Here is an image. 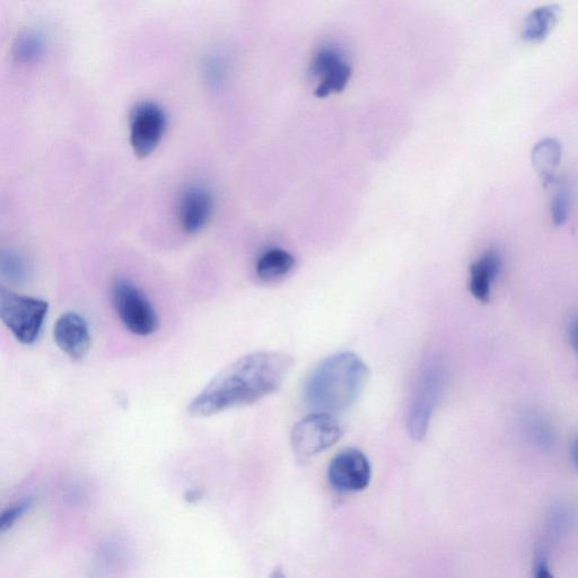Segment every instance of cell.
<instances>
[{"label":"cell","instance_id":"6da1fadb","mask_svg":"<svg viewBox=\"0 0 578 578\" xmlns=\"http://www.w3.org/2000/svg\"><path fill=\"white\" fill-rule=\"evenodd\" d=\"M294 364V358L283 352L242 356L226 366L191 400L188 414L206 418L256 404L282 388Z\"/></svg>","mask_w":578,"mask_h":578},{"label":"cell","instance_id":"7a4b0ae2","mask_svg":"<svg viewBox=\"0 0 578 578\" xmlns=\"http://www.w3.org/2000/svg\"><path fill=\"white\" fill-rule=\"evenodd\" d=\"M369 374V367L355 353L329 356L315 367L306 382V404L313 413H345L361 396Z\"/></svg>","mask_w":578,"mask_h":578},{"label":"cell","instance_id":"3957f363","mask_svg":"<svg viewBox=\"0 0 578 578\" xmlns=\"http://www.w3.org/2000/svg\"><path fill=\"white\" fill-rule=\"evenodd\" d=\"M49 311L46 301L0 289V318L23 345H32L41 335Z\"/></svg>","mask_w":578,"mask_h":578},{"label":"cell","instance_id":"277c9868","mask_svg":"<svg viewBox=\"0 0 578 578\" xmlns=\"http://www.w3.org/2000/svg\"><path fill=\"white\" fill-rule=\"evenodd\" d=\"M446 378L448 371L437 359L428 363L419 375L408 411L407 428L411 439H425L432 415L443 394Z\"/></svg>","mask_w":578,"mask_h":578},{"label":"cell","instance_id":"5b68a950","mask_svg":"<svg viewBox=\"0 0 578 578\" xmlns=\"http://www.w3.org/2000/svg\"><path fill=\"white\" fill-rule=\"evenodd\" d=\"M344 435L337 418L328 414L312 413L293 427L291 444L297 461H310L336 445Z\"/></svg>","mask_w":578,"mask_h":578},{"label":"cell","instance_id":"8992f818","mask_svg":"<svg viewBox=\"0 0 578 578\" xmlns=\"http://www.w3.org/2000/svg\"><path fill=\"white\" fill-rule=\"evenodd\" d=\"M112 302L122 324L139 337H148L160 327L159 315L147 296L128 279H119L112 288Z\"/></svg>","mask_w":578,"mask_h":578},{"label":"cell","instance_id":"52a82bcc","mask_svg":"<svg viewBox=\"0 0 578 578\" xmlns=\"http://www.w3.org/2000/svg\"><path fill=\"white\" fill-rule=\"evenodd\" d=\"M371 479V463L366 455L357 449L341 451L329 464V484L339 493H361L369 487Z\"/></svg>","mask_w":578,"mask_h":578},{"label":"cell","instance_id":"ba28073f","mask_svg":"<svg viewBox=\"0 0 578 578\" xmlns=\"http://www.w3.org/2000/svg\"><path fill=\"white\" fill-rule=\"evenodd\" d=\"M166 128V116L160 105L143 102L131 112L130 144L138 156L152 154L160 145Z\"/></svg>","mask_w":578,"mask_h":578},{"label":"cell","instance_id":"9c48e42d","mask_svg":"<svg viewBox=\"0 0 578 578\" xmlns=\"http://www.w3.org/2000/svg\"><path fill=\"white\" fill-rule=\"evenodd\" d=\"M312 74L320 78L315 90L318 98H326L329 94L339 93L346 89L352 77V68L334 49H323L312 60Z\"/></svg>","mask_w":578,"mask_h":578},{"label":"cell","instance_id":"30bf717a","mask_svg":"<svg viewBox=\"0 0 578 578\" xmlns=\"http://www.w3.org/2000/svg\"><path fill=\"white\" fill-rule=\"evenodd\" d=\"M54 339L61 352L69 358L80 361L91 348L89 324L76 312H67L57 320Z\"/></svg>","mask_w":578,"mask_h":578},{"label":"cell","instance_id":"8fae6325","mask_svg":"<svg viewBox=\"0 0 578 578\" xmlns=\"http://www.w3.org/2000/svg\"><path fill=\"white\" fill-rule=\"evenodd\" d=\"M213 207V197L206 188L194 186L183 192L178 209L182 230L188 234L203 230L212 216Z\"/></svg>","mask_w":578,"mask_h":578},{"label":"cell","instance_id":"7c38bea8","mask_svg":"<svg viewBox=\"0 0 578 578\" xmlns=\"http://www.w3.org/2000/svg\"><path fill=\"white\" fill-rule=\"evenodd\" d=\"M503 259L493 249L483 253L470 267L469 289L472 296L480 303H488L492 296L493 286L501 274Z\"/></svg>","mask_w":578,"mask_h":578},{"label":"cell","instance_id":"4fadbf2b","mask_svg":"<svg viewBox=\"0 0 578 578\" xmlns=\"http://www.w3.org/2000/svg\"><path fill=\"white\" fill-rule=\"evenodd\" d=\"M295 267V258L283 249H270L257 262V275L265 283H275Z\"/></svg>","mask_w":578,"mask_h":578},{"label":"cell","instance_id":"5bb4252c","mask_svg":"<svg viewBox=\"0 0 578 578\" xmlns=\"http://www.w3.org/2000/svg\"><path fill=\"white\" fill-rule=\"evenodd\" d=\"M559 7L544 5L534 8L524 21L522 37L527 41L544 40L558 21Z\"/></svg>","mask_w":578,"mask_h":578},{"label":"cell","instance_id":"9a60e30c","mask_svg":"<svg viewBox=\"0 0 578 578\" xmlns=\"http://www.w3.org/2000/svg\"><path fill=\"white\" fill-rule=\"evenodd\" d=\"M563 148L557 139L547 137L541 139L532 150V164L545 180L554 178L560 162H562Z\"/></svg>","mask_w":578,"mask_h":578},{"label":"cell","instance_id":"2e32d148","mask_svg":"<svg viewBox=\"0 0 578 578\" xmlns=\"http://www.w3.org/2000/svg\"><path fill=\"white\" fill-rule=\"evenodd\" d=\"M46 49V40L39 31L29 30L21 33L14 43V57L21 64L38 61Z\"/></svg>","mask_w":578,"mask_h":578},{"label":"cell","instance_id":"e0dca14e","mask_svg":"<svg viewBox=\"0 0 578 578\" xmlns=\"http://www.w3.org/2000/svg\"><path fill=\"white\" fill-rule=\"evenodd\" d=\"M524 432L528 439L540 449H549L555 442V431L549 419L536 413L528 414L524 418Z\"/></svg>","mask_w":578,"mask_h":578},{"label":"cell","instance_id":"ac0fdd59","mask_svg":"<svg viewBox=\"0 0 578 578\" xmlns=\"http://www.w3.org/2000/svg\"><path fill=\"white\" fill-rule=\"evenodd\" d=\"M25 262L15 252H4L2 256V273L12 280V282H21L26 276Z\"/></svg>","mask_w":578,"mask_h":578},{"label":"cell","instance_id":"d6986e66","mask_svg":"<svg viewBox=\"0 0 578 578\" xmlns=\"http://www.w3.org/2000/svg\"><path fill=\"white\" fill-rule=\"evenodd\" d=\"M571 207V197L567 188L560 187L551 201V217L555 225L560 226L566 223Z\"/></svg>","mask_w":578,"mask_h":578},{"label":"cell","instance_id":"ffe728a7","mask_svg":"<svg viewBox=\"0 0 578 578\" xmlns=\"http://www.w3.org/2000/svg\"><path fill=\"white\" fill-rule=\"evenodd\" d=\"M29 505L30 503H22L4 512L0 518V530L6 531L12 528L17 519H20L22 514L28 510Z\"/></svg>","mask_w":578,"mask_h":578},{"label":"cell","instance_id":"44dd1931","mask_svg":"<svg viewBox=\"0 0 578 578\" xmlns=\"http://www.w3.org/2000/svg\"><path fill=\"white\" fill-rule=\"evenodd\" d=\"M532 578H555L553 571H551L548 556L542 551L534 559Z\"/></svg>","mask_w":578,"mask_h":578},{"label":"cell","instance_id":"7402d4cb","mask_svg":"<svg viewBox=\"0 0 578 578\" xmlns=\"http://www.w3.org/2000/svg\"><path fill=\"white\" fill-rule=\"evenodd\" d=\"M569 341H571L573 348L578 353V318H576L571 323V327H569Z\"/></svg>","mask_w":578,"mask_h":578},{"label":"cell","instance_id":"603a6c76","mask_svg":"<svg viewBox=\"0 0 578 578\" xmlns=\"http://www.w3.org/2000/svg\"><path fill=\"white\" fill-rule=\"evenodd\" d=\"M571 455H572V460H573L574 466L578 470V437L572 445Z\"/></svg>","mask_w":578,"mask_h":578},{"label":"cell","instance_id":"cb8c5ba5","mask_svg":"<svg viewBox=\"0 0 578 578\" xmlns=\"http://www.w3.org/2000/svg\"><path fill=\"white\" fill-rule=\"evenodd\" d=\"M269 578H286V575L282 568H276Z\"/></svg>","mask_w":578,"mask_h":578},{"label":"cell","instance_id":"d4e9b609","mask_svg":"<svg viewBox=\"0 0 578 578\" xmlns=\"http://www.w3.org/2000/svg\"><path fill=\"white\" fill-rule=\"evenodd\" d=\"M189 496H191V497L188 498L187 501L192 503V502L197 501V499H199L200 494L198 492H190Z\"/></svg>","mask_w":578,"mask_h":578}]
</instances>
